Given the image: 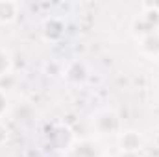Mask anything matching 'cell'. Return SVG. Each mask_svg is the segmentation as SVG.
<instances>
[{"label": "cell", "mask_w": 159, "mask_h": 157, "mask_svg": "<svg viewBox=\"0 0 159 157\" xmlns=\"http://www.w3.org/2000/svg\"><path fill=\"white\" fill-rule=\"evenodd\" d=\"M15 17V4H0V20H11Z\"/></svg>", "instance_id": "1"}]
</instances>
